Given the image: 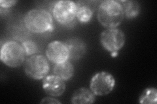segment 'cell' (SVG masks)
<instances>
[{"label": "cell", "mask_w": 157, "mask_h": 104, "mask_svg": "<svg viewBox=\"0 0 157 104\" xmlns=\"http://www.w3.org/2000/svg\"><path fill=\"white\" fill-rule=\"evenodd\" d=\"M115 86L114 76L109 72L101 71L94 74L90 81V89L96 96L108 95Z\"/></svg>", "instance_id": "cell-7"}, {"label": "cell", "mask_w": 157, "mask_h": 104, "mask_svg": "<svg viewBox=\"0 0 157 104\" xmlns=\"http://www.w3.org/2000/svg\"><path fill=\"white\" fill-rule=\"evenodd\" d=\"M97 18L101 26L108 28H117L122 22L124 14L119 1L105 0L97 9Z\"/></svg>", "instance_id": "cell-1"}, {"label": "cell", "mask_w": 157, "mask_h": 104, "mask_svg": "<svg viewBox=\"0 0 157 104\" xmlns=\"http://www.w3.org/2000/svg\"><path fill=\"white\" fill-rule=\"evenodd\" d=\"M119 2L123 9L124 17L128 19H133L139 15L141 8L138 2L133 0H124Z\"/></svg>", "instance_id": "cell-14"}, {"label": "cell", "mask_w": 157, "mask_h": 104, "mask_svg": "<svg viewBox=\"0 0 157 104\" xmlns=\"http://www.w3.org/2000/svg\"><path fill=\"white\" fill-rule=\"evenodd\" d=\"M40 103H50V104H54V103H59V104H61V102L56 100V98H52L51 97H45L43 98L42 100L40 102Z\"/></svg>", "instance_id": "cell-18"}, {"label": "cell", "mask_w": 157, "mask_h": 104, "mask_svg": "<svg viewBox=\"0 0 157 104\" xmlns=\"http://www.w3.org/2000/svg\"><path fill=\"white\" fill-rule=\"evenodd\" d=\"M52 16L63 26H69L76 19L77 4L70 0H62L56 2L52 6Z\"/></svg>", "instance_id": "cell-5"}, {"label": "cell", "mask_w": 157, "mask_h": 104, "mask_svg": "<svg viewBox=\"0 0 157 104\" xmlns=\"http://www.w3.org/2000/svg\"><path fill=\"white\" fill-rule=\"evenodd\" d=\"M100 40L102 47L114 55L124 47L126 36L120 29L108 28L101 32Z\"/></svg>", "instance_id": "cell-6"}, {"label": "cell", "mask_w": 157, "mask_h": 104, "mask_svg": "<svg viewBox=\"0 0 157 104\" xmlns=\"http://www.w3.org/2000/svg\"><path fill=\"white\" fill-rule=\"evenodd\" d=\"M18 3V1L14 0H1L0 1V7L1 8L9 9L10 7H12Z\"/></svg>", "instance_id": "cell-17"}, {"label": "cell", "mask_w": 157, "mask_h": 104, "mask_svg": "<svg viewBox=\"0 0 157 104\" xmlns=\"http://www.w3.org/2000/svg\"><path fill=\"white\" fill-rule=\"evenodd\" d=\"M22 46L24 48L26 56L28 57L37 54L39 52V48L37 44L30 40H27L22 42Z\"/></svg>", "instance_id": "cell-16"}, {"label": "cell", "mask_w": 157, "mask_h": 104, "mask_svg": "<svg viewBox=\"0 0 157 104\" xmlns=\"http://www.w3.org/2000/svg\"><path fill=\"white\" fill-rule=\"evenodd\" d=\"M26 57L22 44L15 41H9L2 45L0 59L3 64L10 68L21 66L25 61Z\"/></svg>", "instance_id": "cell-3"}, {"label": "cell", "mask_w": 157, "mask_h": 104, "mask_svg": "<svg viewBox=\"0 0 157 104\" xmlns=\"http://www.w3.org/2000/svg\"><path fill=\"white\" fill-rule=\"evenodd\" d=\"M24 26L33 33L41 34L53 30V18L45 9H32L24 16Z\"/></svg>", "instance_id": "cell-2"}, {"label": "cell", "mask_w": 157, "mask_h": 104, "mask_svg": "<svg viewBox=\"0 0 157 104\" xmlns=\"http://www.w3.org/2000/svg\"><path fill=\"white\" fill-rule=\"evenodd\" d=\"M45 53L48 60L55 64L64 63L70 59L67 46L60 41H53L49 43Z\"/></svg>", "instance_id": "cell-8"}, {"label": "cell", "mask_w": 157, "mask_h": 104, "mask_svg": "<svg viewBox=\"0 0 157 104\" xmlns=\"http://www.w3.org/2000/svg\"><path fill=\"white\" fill-rule=\"evenodd\" d=\"M96 101V95L90 89L81 87L73 92L71 102L73 104H90Z\"/></svg>", "instance_id": "cell-12"}, {"label": "cell", "mask_w": 157, "mask_h": 104, "mask_svg": "<svg viewBox=\"0 0 157 104\" xmlns=\"http://www.w3.org/2000/svg\"><path fill=\"white\" fill-rule=\"evenodd\" d=\"M54 74L62 78L63 80L68 81L74 76L75 68L73 64L69 61L55 64L53 69Z\"/></svg>", "instance_id": "cell-13"}, {"label": "cell", "mask_w": 157, "mask_h": 104, "mask_svg": "<svg viewBox=\"0 0 157 104\" xmlns=\"http://www.w3.org/2000/svg\"><path fill=\"white\" fill-rule=\"evenodd\" d=\"M101 2L98 1H79L76 2V18L82 23L90 21L95 10H97Z\"/></svg>", "instance_id": "cell-10"}, {"label": "cell", "mask_w": 157, "mask_h": 104, "mask_svg": "<svg viewBox=\"0 0 157 104\" xmlns=\"http://www.w3.org/2000/svg\"><path fill=\"white\" fill-rule=\"evenodd\" d=\"M42 87L48 95L52 97H60L66 91L65 81L55 74L47 76L43 80Z\"/></svg>", "instance_id": "cell-9"}, {"label": "cell", "mask_w": 157, "mask_h": 104, "mask_svg": "<svg viewBox=\"0 0 157 104\" xmlns=\"http://www.w3.org/2000/svg\"><path fill=\"white\" fill-rule=\"evenodd\" d=\"M64 43L67 46L71 61H78L85 56L86 53V44L79 38H71L66 40Z\"/></svg>", "instance_id": "cell-11"}, {"label": "cell", "mask_w": 157, "mask_h": 104, "mask_svg": "<svg viewBox=\"0 0 157 104\" xmlns=\"http://www.w3.org/2000/svg\"><path fill=\"white\" fill-rule=\"evenodd\" d=\"M157 102V90L155 87L146 88L139 97L141 104H156Z\"/></svg>", "instance_id": "cell-15"}, {"label": "cell", "mask_w": 157, "mask_h": 104, "mask_svg": "<svg viewBox=\"0 0 157 104\" xmlns=\"http://www.w3.org/2000/svg\"><path fill=\"white\" fill-rule=\"evenodd\" d=\"M46 57L35 54L28 57L24 61V71L26 75L34 80H43L50 71V64Z\"/></svg>", "instance_id": "cell-4"}]
</instances>
